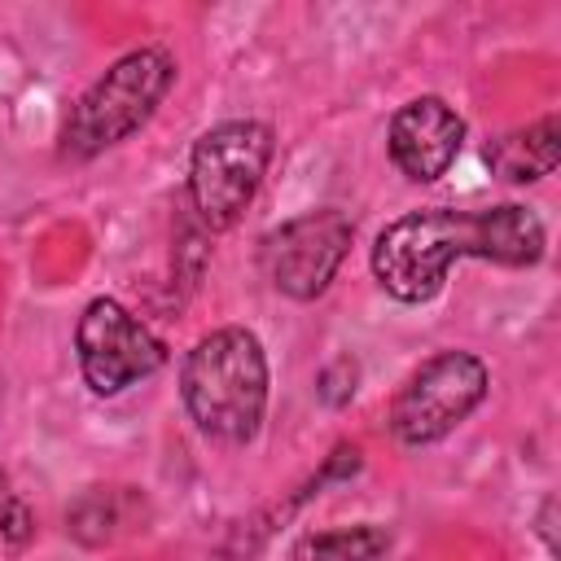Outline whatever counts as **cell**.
<instances>
[{
	"mask_svg": "<svg viewBox=\"0 0 561 561\" xmlns=\"http://www.w3.org/2000/svg\"><path fill=\"white\" fill-rule=\"evenodd\" d=\"M456 259L530 267L543 259V224L535 210L504 202L486 210L425 206L386 224L373 241V276L399 302H425L443 289Z\"/></svg>",
	"mask_w": 561,
	"mask_h": 561,
	"instance_id": "obj_1",
	"label": "cell"
},
{
	"mask_svg": "<svg viewBox=\"0 0 561 561\" xmlns=\"http://www.w3.org/2000/svg\"><path fill=\"white\" fill-rule=\"evenodd\" d=\"M180 394L206 438L237 443V447L250 443L267 412L263 342L237 324L206 333L180 368Z\"/></svg>",
	"mask_w": 561,
	"mask_h": 561,
	"instance_id": "obj_2",
	"label": "cell"
},
{
	"mask_svg": "<svg viewBox=\"0 0 561 561\" xmlns=\"http://www.w3.org/2000/svg\"><path fill=\"white\" fill-rule=\"evenodd\" d=\"M175 83V61L162 48H136L118 57L70 110L61 127V158L88 162L110 145L140 131Z\"/></svg>",
	"mask_w": 561,
	"mask_h": 561,
	"instance_id": "obj_3",
	"label": "cell"
},
{
	"mask_svg": "<svg viewBox=\"0 0 561 561\" xmlns=\"http://www.w3.org/2000/svg\"><path fill=\"white\" fill-rule=\"evenodd\" d=\"M272 162V127L254 118H232L197 136L188 158V197L206 228L224 232L254 202L263 171Z\"/></svg>",
	"mask_w": 561,
	"mask_h": 561,
	"instance_id": "obj_4",
	"label": "cell"
},
{
	"mask_svg": "<svg viewBox=\"0 0 561 561\" xmlns=\"http://www.w3.org/2000/svg\"><path fill=\"white\" fill-rule=\"evenodd\" d=\"M486 394V364L469 351L430 355L390 403V434L403 447H430L447 438Z\"/></svg>",
	"mask_w": 561,
	"mask_h": 561,
	"instance_id": "obj_5",
	"label": "cell"
},
{
	"mask_svg": "<svg viewBox=\"0 0 561 561\" xmlns=\"http://www.w3.org/2000/svg\"><path fill=\"white\" fill-rule=\"evenodd\" d=\"M79 373L96 394H118L167 364V346L114 298H92L75 329Z\"/></svg>",
	"mask_w": 561,
	"mask_h": 561,
	"instance_id": "obj_6",
	"label": "cell"
},
{
	"mask_svg": "<svg viewBox=\"0 0 561 561\" xmlns=\"http://www.w3.org/2000/svg\"><path fill=\"white\" fill-rule=\"evenodd\" d=\"M351 237H355V228L342 210H307L263 237L259 263L280 294L307 302L329 289V280L337 276V267L351 250Z\"/></svg>",
	"mask_w": 561,
	"mask_h": 561,
	"instance_id": "obj_7",
	"label": "cell"
},
{
	"mask_svg": "<svg viewBox=\"0 0 561 561\" xmlns=\"http://www.w3.org/2000/svg\"><path fill=\"white\" fill-rule=\"evenodd\" d=\"M460 145H465V118L443 96H416L399 105L390 118V158L416 184L447 175Z\"/></svg>",
	"mask_w": 561,
	"mask_h": 561,
	"instance_id": "obj_8",
	"label": "cell"
},
{
	"mask_svg": "<svg viewBox=\"0 0 561 561\" xmlns=\"http://www.w3.org/2000/svg\"><path fill=\"white\" fill-rule=\"evenodd\" d=\"M557 158H561V127H557V114H543L539 123L530 127H517V131H504L486 145V162L500 180L508 184H530V180H543L557 171Z\"/></svg>",
	"mask_w": 561,
	"mask_h": 561,
	"instance_id": "obj_9",
	"label": "cell"
},
{
	"mask_svg": "<svg viewBox=\"0 0 561 561\" xmlns=\"http://www.w3.org/2000/svg\"><path fill=\"white\" fill-rule=\"evenodd\" d=\"M390 552L386 526H337L294 543V561H381Z\"/></svg>",
	"mask_w": 561,
	"mask_h": 561,
	"instance_id": "obj_10",
	"label": "cell"
}]
</instances>
